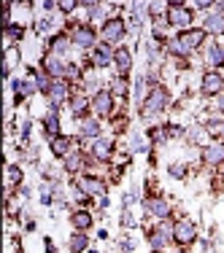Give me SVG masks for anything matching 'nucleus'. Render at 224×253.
<instances>
[{
    "mask_svg": "<svg viewBox=\"0 0 224 253\" xmlns=\"http://www.w3.org/2000/svg\"><path fill=\"white\" fill-rule=\"evenodd\" d=\"M203 162H205V165H211V167L222 165V162H224V143H211V146H205Z\"/></svg>",
    "mask_w": 224,
    "mask_h": 253,
    "instance_id": "obj_5",
    "label": "nucleus"
},
{
    "mask_svg": "<svg viewBox=\"0 0 224 253\" xmlns=\"http://www.w3.org/2000/svg\"><path fill=\"white\" fill-rule=\"evenodd\" d=\"M87 105H89L87 100H84V97H78V100H73V105H70V108H73V113H76V116H81V113L87 111Z\"/></svg>",
    "mask_w": 224,
    "mask_h": 253,
    "instance_id": "obj_30",
    "label": "nucleus"
},
{
    "mask_svg": "<svg viewBox=\"0 0 224 253\" xmlns=\"http://www.w3.org/2000/svg\"><path fill=\"white\" fill-rule=\"evenodd\" d=\"M203 38H205V30H186V33H181L178 35V41L186 46L189 51H195L200 43H203Z\"/></svg>",
    "mask_w": 224,
    "mask_h": 253,
    "instance_id": "obj_7",
    "label": "nucleus"
},
{
    "mask_svg": "<svg viewBox=\"0 0 224 253\" xmlns=\"http://www.w3.org/2000/svg\"><path fill=\"white\" fill-rule=\"evenodd\" d=\"M165 105H168V92L157 86L154 92H151L149 97L143 100V116H146V119H149V116H154V113H160Z\"/></svg>",
    "mask_w": 224,
    "mask_h": 253,
    "instance_id": "obj_1",
    "label": "nucleus"
},
{
    "mask_svg": "<svg viewBox=\"0 0 224 253\" xmlns=\"http://www.w3.org/2000/svg\"><path fill=\"white\" fill-rule=\"evenodd\" d=\"M46 251H49V253H54V245L49 243V240H46Z\"/></svg>",
    "mask_w": 224,
    "mask_h": 253,
    "instance_id": "obj_35",
    "label": "nucleus"
},
{
    "mask_svg": "<svg viewBox=\"0 0 224 253\" xmlns=\"http://www.w3.org/2000/svg\"><path fill=\"white\" fill-rule=\"evenodd\" d=\"M81 135L84 137H98L100 135V124L95 119H84L81 122Z\"/></svg>",
    "mask_w": 224,
    "mask_h": 253,
    "instance_id": "obj_21",
    "label": "nucleus"
},
{
    "mask_svg": "<svg viewBox=\"0 0 224 253\" xmlns=\"http://www.w3.org/2000/svg\"><path fill=\"white\" fill-rule=\"evenodd\" d=\"M70 221H73V226L78 232H87V229L92 226V215H89L87 210H76V213L70 215Z\"/></svg>",
    "mask_w": 224,
    "mask_h": 253,
    "instance_id": "obj_16",
    "label": "nucleus"
},
{
    "mask_svg": "<svg viewBox=\"0 0 224 253\" xmlns=\"http://www.w3.org/2000/svg\"><path fill=\"white\" fill-rule=\"evenodd\" d=\"M224 86V78L219 73H205L203 78V94H219Z\"/></svg>",
    "mask_w": 224,
    "mask_h": 253,
    "instance_id": "obj_10",
    "label": "nucleus"
},
{
    "mask_svg": "<svg viewBox=\"0 0 224 253\" xmlns=\"http://www.w3.org/2000/svg\"><path fill=\"white\" fill-rule=\"evenodd\" d=\"M92 154L98 156L100 162H108L111 159V154H113V146L108 140H95V146H92Z\"/></svg>",
    "mask_w": 224,
    "mask_h": 253,
    "instance_id": "obj_17",
    "label": "nucleus"
},
{
    "mask_svg": "<svg viewBox=\"0 0 224 253\" xmlns=\"http://www.w3.org/2000/svg\"><path fill=\"white\" fill-rule=\"evenodd\" d=\"M84 248H87V234H73V237H70V251L73 253H81Z\"/></svg>",
    "mask_w": 224,
    "mask_h": 253,
    "instance_id": "obj_24",
    "label": "nucleus"
},
{
    "mask_svg": "<svg viewBox=\"0 0 224 253\" xmlns=\"http://www.w3.org/2000/svg\"><path fill=\"white\" fill-rule=\"evenodd\" d=\"M111 59H113V54H111V49H108V43H100L98 49H95V59H92V62L98 65V68L111 65Z\"/></svg>",
    "mask_w": 224,
    "mask_h": 253,
    "instance_id": "obj_15",
    "label": "nucleus"
},
{
    "mask_svg": "<svg viewBox=\"0 0 224 253\" xmlns=\"http://www.w3.org/2000/svg\"><path fill=\"white\" fill-rule=\"evenodd\" d=\"M205 33H214V35H222L224 33V14H222V11L205 16Z\"/></svg>",
    "mask_w": 224,
    "mask_h": 253,
    "instance_id": "obj_13",
    "label": "nucleus"
},
{
    "mask_svg": "<svg viewBox=\"0 0 224 253\" xmlns=\"http://www.w3.org/2000/svg\"><path fill=\"white\" fill-rule=\"evenodd\" d=\"M44 70L49 76H68V65H65L62 59H57V57L44 59Z\"/></svg>",
    "mask_w": 224,
    "mask_h": 253,
    "instance_id": "obj_14",
    "label": "nucleus"
},
{
    "mask_svg": "<svg viewBox=\"0 0 224 253\" xmlns=\"http://www.w3.org/2000/svg\"><path fill=\"white\" fill-rule=\"evenodd\" d=\"M113 62H116V68H119V73H130V65H132V59H130V51L127 49H119L116 54H113Z\"/></svg>",
    "mask_w": 224,
    "mask_h": 253,
    "instance_id": "obj_19",
    "label": "nucleus"
},
{
    "mask_svg": "<svg viewBox=\"0 0 224 253\" xmlns=\"http://www.w3.org/2000/svg\"><path fill=\"white\" fill-rule=\"evenodd\" d=\"M208 62H211V65H224V46H211Z\"/></svg>",
    "mask_w": 224,
    "mask_h": 253,
    "instance_id": "obj_23",
    "label": "nucleus"
},
{
    "mask_svg": "<svg viewBox=\"0 0 224 253\" xmlns=\"http://www.w3.org/2000/svg\"><path fill=\"white\" fill-rule=\"evenodd\" d=\"M52 154L54 156H70V137H54L52 140Z\"/></svg>",
    "mask_w": 224,
    "mask_h": 253,
    "instance_id": "obj_18",
    "label": "nucleus"
},
{
    "mask_svg": "<svg viewBox=\"0 0 224 253\" xmlns=\"http://www.w3.org/2000/svg\"><path fill=\"white\" fill-rule=\"evenodd\" d=\"M124 33H127V27H124L122 16H111V19L103 25V38H106V43H111V41H122Z\"/></svg>",
    "mask_w": 224,
    "mask_h": 253,
    "instance_id": "obj_3",
    "label": "nucleus"
},
{
    "mask_svg": "<svg viewBox=\"0 0 224 253\" xmlns=\"http://www.w3.org/2000/svg\"><path fill=\"white\" fill-rule=\"evenodd\" d=\"M92 108H95L98 116H108V113L113 111V94L111 92H98V94H95Z\"/></svg>",
    "mask_w": 224,
    "mask_h": 253,
    "instance_id": "obj_6",
    "label": "nucleus"
},
{
    "mask_svg": "<svg viewBox=\"0 0 224 253\" xmlns=\"http://www.w3.org/2000/svg\"><path fill=\"white\" fill-rule=\"evenodd\" d=\"M168 22H170L173 27H189L192 25V11L181 3H173L170 8H168Z\"/></svg>",
    "mask_w": 224,
    "mask_h": 253,
    "instance_id": "obj_4",
    "label": "nucleus"
},
{
    "mask_svg": "<svg viewBox=\"0 0 224 253\" xmlns=\"http://www.w3.org/2000/svg\"><path fill=\"white\" fill-rule=\"evenodd\" d=\"M113 94H127V81L124 78H116V84H113Z\"/></svg>",
    "mask_w": 224,
    "mask_h": 253,
    "instance_id": "obj_31",
    "label": "nucleus"
},
{
    "mask_svg": "<svg viewBox=\"0 0 224 253\" xmlns=\"http://www.w3.org/2000/svg\"><path fill=\"white\" fill-rule=\"evenodd\" d=\"M73 43L78 46V49H89V46L95 43V33L89 27H76L73 33Z\"/></svg>",
    "mask_w": 224,
    "mask_h": 253,
    "instance_id": "obj_11",
    "label": "nucleus"
},
{
    "mask_svg": "<svg viewBox=\"0 0 224 253\" xmlns=\"http://www.w3.org/2000/svg\"><path fill=\"white\" fill-rule=\"evenodd\" d=\"M5 35H8V38H14V41H19L22 35H25V30H22L19 25H11V22H8V25H5Z\"/></svg>",
    "mask_w": 224,
    "mask_h": 253,
    "instance_id": "obj_28",
    "label": "nucleus"
},
{
    "mask_svg": "<svg viewBox=\"0 0 224 253\" xmlns=\"http://www.w3.org/2000/svg\"><path fill=\"white\" fill-rule=\"evenodd\" d=\"M73 8H76V3H73V0H65V3H59V11H62V14H70Z\"/></svg>",
    "mask_w": 224,
    "mask_h": 253,
    "instance_id": "obj_32",
    "label": "nucleus"
},
{
    "mask_svg": "<svg viewBox=\"0 0 224 253\" xmlns=\"http://www.w3.org/2000/svg\"><path fill=\"white\" fill-rule=\"evenodd\" d=\"M68 46H70V41L65 38V35H54V41H52L54 54H65V51H68Z\"/></svg>",
    "mask_w": 224,
    "mask_h": 253,
    "instance_id": "obj_22",
    "label": "nucleus"
},
{
    "mask_svg": "<svg viewBox=\"0 0 224 253\" xmlns=\"http://www.w3.org/2000/svg\"><path fill=\"white\" fill-rule=\"evenodd\" d=\"M208 132L214 137H224V119H222V122H211L208 124Z\"/></svg>",
    "mask_w": 224,
    "mask_h": 253,
    "instance_id": "obj_29",
    "label": "nucleus"
},
{
    "mask_svg": "<svg viewBox=\"0 0 224 253\" xmlns=\"http://www.w3.org/2000/svg\"><path fill=\"white\" fill-rule=\"evenodd\" d=\"M170 234H173V229H154V232L149 234L151 248H154V251L165 248V245H168V240H170Z\"/></svg>",
    "mask_w": 224,
    "mask_h": 253,
    "instance_id": "obj_12",
    "label": "nucleus"
},
{
    "mask_svg": "<svg viewBox=\"0 0 224 253\" xmlns=\"http://www.w3.org/2000/svg\"><path fill=\"white\" fill-rule=\"evenodd\" d=\"M170 175H175V178H184V170H181V167H170Z\"/></svg>",
    "mask_w": 224,
    "mask_h": 253,
    "instance_id": "obj_34",
    "label": "nucleus"
},
{
    "mask_svg": "<svg viewBox=\"0 0 224 253\" xmlns=\"http://www.w3.org/2000/svg\"><path fill=\"white\" fill-rule=\"evenodd\" d=\"M46 94H49V100H52V105H54V108L62 105V102L68 100V84H65V81H54V84H52V89H49Z\"/></svg>",
    "mask_w": 224,
    "mask_h": 253,
    "instance_id": "obj_9",
    "label": "nucleus"
},
{
    "mask_svg": "<svg viewBox=\"0 0 224 253\" xmlns=\"http://www.w3.org/2000/svg\"><path fill=\"white\" fill-rule=\"evenodd\" d=\"M46 132H49V135H54V137H59L57 132H59V122H57V116H54V111L49 113V119H46Z\"/></svg>",
    "mask_w": 224,
    "mask_h": 253,
    "instance_id": "obj_26",
    "label": "nucleus"
},
{
    "mask_svg": "<svg viewBox=\"0 0 224 253\" xmlns=\"http://www.w3.org/2000/svg\"><path fill=\"white\" fill-rule=\"evenodd\" d=\"M168 46H170V51H173V54H178V57H186V54H192V51L186 49L184 43H181L178 38H173V41H170V43H168Z\"/></svg>",
    "mask_w": 224,
    "mask_h": 253,
    "instance_id": "obj_27",
    "label": "nucleus"
},
{
    "mask_svg": "<svg viewBox=\"0 0 224 253\" xmlns=\"http://www.w3.org/2000/svg\"><path fill=\"white\" fill-rule=\"evenodd\" d=\"M78 186H81L87 194H103V191H106V183H103V180H98V178H84Z\"/></svg>",
    "mask_w": 224,
    "mask_h": 253,
    "instance_id": "obj_20",
    "label": "nucleus"
},
{
    "mask_svg": "<svg viewBox=\"0 0 224 253\" xmlns=\"http://www.w3.org/2000/svg\"><path fill=\"white\" fill-rule=\"evenodd\" d=\"M173 240L178 245H192L197 240V229H195V224L192 221H186V218H181L178 224L173 226Z\"/></svg>",
    "mask_w": 224,
    "mask_h": 253,
    "instance_id": "obj_2",
    "label": "nucleus"
},
{
    "mask_svg": "<svg viewBox=\"0 0 224 253\" xmlns=\"http://www.w3.org/2000/svg\"><path fill=\"white\" fill-rule=\"evenodd\" d=\"M219 108H224V97H219Z\"/></svg>",
    "mask_w": 224,
    "mask_h": 253,
    "instance_id": "obj_36",
    "label": "nucleus"
},
{
    "mask_svg": "<svg viewBox=\"0 0 224 253\" xmlns=\"http://www.w3.org/2000/svg\"><path fill=\"white\" fill-rule=\"evenodd\" d=\"M81 162H84V156H81V154H70V156H65V167H68L70 172H76L78 167H81Z\"/></svg>",
    "mask_w": 224,
    "mask_h": 253,
    "instance_id": "obj_25",
    "label": "nucleus"
},
{
    "mask_svg": "<svg viewBox=\"0 0 224 253\" xmlns=\"http://www.w3.org/2000/svg\"><path fill=\"white\" fill-rule=\"evenodd\" d=\"M8 180H11V183L19 180V170H16V167H11V170H8Z\"/></svg>",
    "mask_w": 224,
    "mask_h": 253,
    "instance_id": "obj_33",
    "label": "nucleus"
},
{
    "mask_svg": "<svg viewBox=\"0 0 224 253\" xmlns=\"http://www.w3.org/2000/svg\"><path fill=\"white\" fill-rule=\"evenodd\" d=\"M146 210L151 215H157V218H168V215H170V205H168L165 200H160V197L146 200Z\"/></svg>",
    "mask_w": 224,
    "mask_h": 253,
    "instance_id": "obj_8",
    "label": "nucleus"
}]
</instances>
